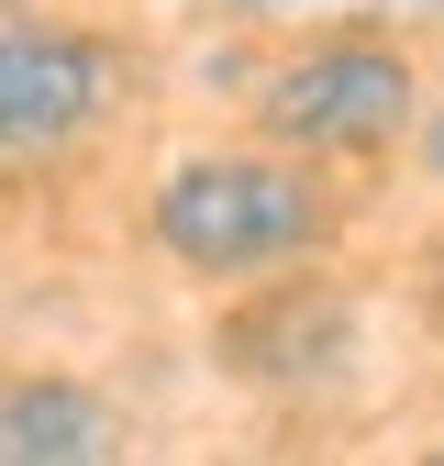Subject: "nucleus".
<instances>
[{
	"label": "nucleus",
	"mask_w": 444,
	"mask_h": 466,
	"mask_svg": "<svg viewBox=\"0 0 444 466\" xmlns=\"http://www.w3.org/2000/svg\"><path fill=\"white\" fill-rule=\"evenodd\" d=\"M111 455H123V411L89 378L56 367L0 378V466H111Z\"/></svg>",
	"instance_id": "nucleus-5"
},
{
	"label": "nucleus",
	"mask_w": 444,
	"mask_h": 466,
	"mask_svg": "<svg viewBox=\"0 0 444 466\" xmlns=\"http://www.w3.org/2000/svg\"><path fill=\"white\" fill-rule=\"evenodd\" d=\"M211 367L234 378V389H267V400H289V389H333V378L356 367V289L322 278L311 256L245 278V300L211 322Z\"/></svg>",
	"instance_id": "nucleus-4"
},
{
	"label": "nucleus",
	"mask_w": 444,
	"mask_h": 466,
	"mask_svg": "<svg viewBox=\"0 0 444 466\" xmlns=\"http://www.w3.org/2000/svg\"><path fill=\"white\" fill-rule=\"evenodd\" d=\"M422 322H433V333H444V256H433V267H422Z\"/></svg>",
	"instance_id": "nucleus-8"
},
{
	"label": "nucleus",
	"mask_w": 444,
	"mask_h": 466,
	"mask_svg": "<svg viewBox=\"0 0 444 466\" xmlns=\"http://www.w3.org/2000/svg\"><path fill=\"white\" fill-rule=\"evenodd\" d=\"M411 111H422V67L400 34H311L289 45L278 67L256 78V134L289 145L311 167H367V156H400L411 145Z\"/></svg>",
	"instance_id": "nucleus-2"
},
{
	"label": "nucleus",
	"mask_w": 444,
	"mask_h": 466,
	"mask_svg": "<svg viewBox=\"0 0 444 466\" xmlns=\"http://www.w3.org/2000/svg\"><path fill=\"white\" fill-rule=\"evenodd\" d=\"M422 23H444V0H422Z\"/></svg>",
	"instance_id": "nucleus-9"
},
{
	"label": "nucleus",
	"mask_w": 444,
	"mask_h": 466,
	"mask_svg": "<svg viewBox=\"0 0 444 466\" xmlns=\"http://www.w3.org/2000/svg\"><path fill=\"white\" fill-rule=\"evenodd\" d=\"M234 23H289V12H311V0H222Z\"/></svg>",
	"instance_id": "nucleus-7"
},
{
	"label": "nucleus",
	"mask_w": 444,
	"mask_h": 466,
	"mask_svg": "<svg viewBox=\"0 0 444 466\" xmlns=\"http://www.w3.org/2000/svg\"><path fill=\"white\" fill-rule=\"evenodd\" d=\"M333 222L345 211H333V178L311 156H289V145H200V156H178L156 178L145 245L200 289H245L267 267L322 256Z\"/></svg>",
	"instance_id": "nucleus-1"
},
{
	"label": "nucleus",
	"mask_w": 444,
	"mask_h": 466,
	"mask_svg": "<svg viewBox=\"0 0 444 466\" xmlns=\"http://www.w3.org/2000/svg\"><path fill=\"white\" fill-rule=\"evenodd\" d=\"M134 100V45L89 23H0V167L78 156Z\"/></svg>",
	"instance_id": "nucleus-3"
},
{
	"label": "nucleus",
	"mask_w": 444,
	"mask_h": 466,
	"mask_svg": "<svg viewBox=\"0 0 444 466\" xmlns=\"http://www.w3.org/2000/svg\"><path fill=\"white\" fill-rule=\"evenodd\" d=\"M411 145H422V178L444 189V100H433V111H411Z\"/></svg>",
	"instance_id": "nucleus-6"
}]
</instances>
